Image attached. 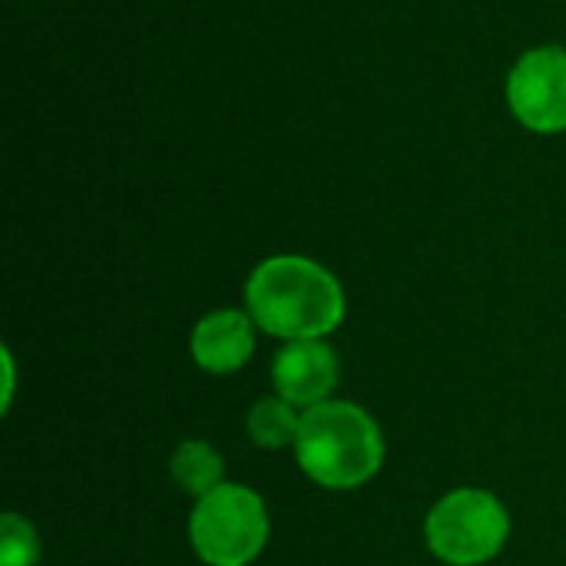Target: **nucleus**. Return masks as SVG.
<instances>
[{"label": "nucleus", "instance_id": "9", "mask_svg": "<svg viewBox=\"0 0 566 566\" xmlns=\"http://www.w3.org/2000/svg\"><path fill=\"white\" fill-rule=\"evenodd\" d=\"M298 424H302V411L279 395H265V398L252 401V408L245 415V434L262 451L295 448Z\"/></svg>", "mask_w": 566, "mask_h": 566}, {"label": "nucleus", "instance_id": "4", "mask_svg": "<svg viewBox=\"0 0 566 566\" xmlns=\"http://www.w3.org/2000/svg\"><path fill=\"white\" fill-rule=\"evenodd\" d=\"M511 541L507 504L484 488L448 491L424 517V544L448 566H484Z\"/></svg>", "mask_w": 566, "mask_h": 566}, {"label": "nucleus", "instance_id": "3", "mask_svg": "<svg viewBox=\"0 0 566 566\" xmlns=\"http://www.w3.org/2000/svg\"><path fill=\"white\" fill-rule=\"evenodd\" d=\"M272 517L259 491L226 481L189 514V544L206 566H249L269 547Z\"/></svg>", "mask_w": 566, "mask_h": 566}, {"label": "nucleus", "instance_id": "2", "mask_svg": "<svg viewBox=\"0 0 566 566\" xmlns=\"http://www.w3.org/2000/svg\"><path fill=\"white\" fill-rule=\"evenodd\" d=\"M381 424L355 401L332 398L318 408L302 411L295 438L298 471L325 491H358L378 478L385 464Z\"/></svg>", "mask_w": 566, "mask_h": 566}, {"label": "nucleus", "instance_id": "8", "mask_svg": "<svg viewBox=\"0 0 566 566\" xmlns=\"http://www.w3.org/2000/svg\"><path fill=\"white\" fill-rule=\"evenodd\" d=\"M169 478L186 497L199 501V497L212 494L219 484H226V461H222L219 448H212L209 441L186 438L169 454Z\"/></svg>", "mask_w": 566, "mask_h": 566}, {"label": "nucleus", "instance_id": "6", "mask_svg": "<svg viewBox=\"0 0 566 566\" xmlns=\"http://www.w3.org/2000/svg\"><path fill=\"white\" fill-rule=\"evenodd\" d=\"M338 378H342V365L328 338L285 342L272 358V388L298 411L332 401Z\"/></svg>", "mask_w": 566, "mask_h": 566}, {"label": "nucleus", "instance_id": "1", "mask_svg": "<svg viewBox=\"0 0 566 566\" xmlns=\"http://www.w3.org/2000/svg\"><path fill=\"white\" fill-rule=\"evenodd\" d=\"M245 312L279 342L328 338L342 328L348 302L332 269L308 255H269L245 282Z\"/></svg>", "mask_w": 566, "mask_h": 566}, {"label": "nucleus", "instance_id": "10", "mask_svg": "<svg viewBox=\"0 0 566 566\" xmlns=\"http://www.w3.org/2000/svg\"><path fill=\"white\" fill-rule=\"evenodd\" d=\"M36 560H40L36 527L17 511H7L0 521V566H36Z\"/></svg>", "mask_w": 566, "mask_h": 566}, {"label": "nucleus", "instance_id": "11", "mask_svg": "<svg viewBox=\"0 0 566 566\" xmlns=\"http://www.w3.org/2000/svg\"><path fill=\"white\" fill-rule=\"evenodd\" d=\"M0 355H3V411H7V408H10V398H13V385H17V381H13V355H10L7 348H3Z\"/></svg>", "mask_w": 566, "mask_h": 566}, {"label": "nucleus", "instance_id": "5", "mask_svg": "<svg viewBox=\"0 0 566 566\" xmlns=\"http://www.w3.org/2000/svg\"><path fill=\"white\" fill-rule=\"evenodd\" d=\"M507 106L514 119L541 136L566 133V50L534 46L507 73Z\"/></svg>", "mask_w": 566, "mask_h": 566}, {"label": "nucleus", "instance_id": "7", "mask_svg": "<svg viewBox=\"0 0 566 566\" xmlns=\"http://www.w3.org/2000/svg\"><path fill=\"white\" fill-rule=\"evenodd\" d=\"M255 342L259 325L245 308H212L196 322L189 335V355L206 375H235L252 361Z\"/></svg>", "mask_w": 566, "mask_h": 566}]
</instances>
